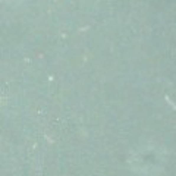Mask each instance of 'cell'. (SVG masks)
Returning a JSON list of instances; mask_svg holds the SVG:
<instances>
[{"instance_id": "obj_1", "label": "cell", "mask_w": 176, "mask_h": 176, "mask_svg": "<svg viewBox=\"0 0 176 176\" xmlns=\"http://www.w3.org/2000/svg\"><path fill=\"white\" fill-rule=\"evenodd\" d=\"M0 103H1V94H0Z\"/></svg>"}]
</instances>
